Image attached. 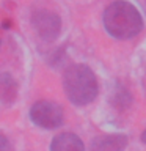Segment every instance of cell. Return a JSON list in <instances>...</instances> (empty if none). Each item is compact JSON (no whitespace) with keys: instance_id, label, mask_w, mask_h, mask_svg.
I'll list each match as a JSON object with an SVG mask.
<instances>
[{"instance_id":"1","label":"cell","mask_w":146,"mask_h":151,"mask_svg":"<svg viewBox=\"0 0 146 151\" xmlns=\"http://www.w3.org/2000/svg\"><path fill=\"white\" fill-rule=\"evenodd\" d=\"M104 27L108 35L116 40H129L141 32L143 19L132 3L118 0L107 6L104 13Z\"/></svg>"},{"instance_id":"2","label":"cell","mask_w":146,"mask_h":151,"mask_svg":"<svg viewBox=\"0 0 146 151\" xmlns=\"http://www.w3.org/2000/svg\"><path fill=\"white\" fill-rule=\"evenodd\" d=\"M63 88L74 106H87L97 96L96 76L87 65H72L64 71Z\"/></svg>"},{"instance_id":"5","label":"cell","mask_w":146,"mask_h":151,"mask_svg":"<svg viewBox=\"0 0 146 151\" xmlns=\"http://www.w3.org/2000/svg\"><path fill=\"white\" fill-rule=\"evenodd\" d=\"M127 145V137L122 134H108L96 137L91 142L93 151H122Z\"/></svg>"},{"instance_id":"6","label":"cell","mask_w":146,"mask_h":151,"mask_svg":"<svg viewBox=\"0 0 146 151\" xmlns=\"http://www.w3.org/2000/svg\"><path fill=\"white\" fill-rule=\"evenodd\" d=\"M50 151H85V146L75 134L63 132L52 140Z\"/></svg>"},{"instance_id":"9","label":"cell","mask_w":146,"mask_h":151,"mask_svg":"<svg viewBox=\"0 0 146 151\" xmlns=\"http://www.w3.org/2000/svg\"><path fill=\"white\" fill-rule=\"evenodd\" d=\"M141 139H143V142H145V143H146V131L143 132V135H141Z\"/></svg>"},{"instance_id":"8","label":"cell","mask_w":146,"mask_h":151,"mask_svg":"<svg viewBox=\"0 0 146 151\" xmlns=\"http://www.w3.org/2000/svg\"><path fill=\"white\" fill-rule=\"evenodd\" d=\"M0 151H13V145L3 134H0Z\"/></svg>"},{"instance_id":"4","label":"cell","mask_w":146,"mask_h":151,"mask_svg":"<svg viewBox=\"0 0 146 151\" xmlns=\"http://www.w3.org/2000/svg\"><path fill=\"white\" fill-rule=\"evenodd\" d=\"M31 24L35 27L36 33L46 41L55 40L61 30V21L58 14L49 11V9H42V11L35 13L31 17Z\"/></svg>"},{"instance_id":"7","label":"cell","mask_w":146,"mask_h":151,"mask_svg":"<svg viewBox=\"0 0 146 151\" xmlns=\"http://www.w3.org/2000/svg\"><path fill=\"white\" fill-rule=\"evenodd\" d=\"M17 96V83L8 73H0V104L9 106Z\"/></svg>"},{"instance_id":"3","label":"cell","mask_w":146,"mask_h":151,"mask_svg":"<svg viewBox=\"0 0 146 151\" xmlns=\"http://www.w3.org/2000/svg\"><path fill=\"white\" fill-rule=\"evenodd\" d=\"M30 120L38 127L55 129L63 124L64 113L60 104L52 101H38L30 109Z\"/></svg>"}]
</instances>
